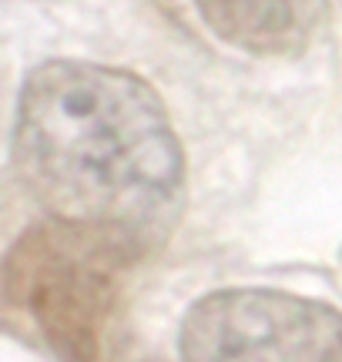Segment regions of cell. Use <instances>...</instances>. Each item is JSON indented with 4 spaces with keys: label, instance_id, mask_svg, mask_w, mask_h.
Listing matches in <instances>:
<instances>
[{
    "label": "cell",
    "instance_id": "3",
    "mask_svg": "<svg viewBox=\"0 0 342 362\" xmlns=\"http://www.w3.org/2000/svg\"><path fill=\"white\" fill-rule=\"evenodd\" d=\"M182 362H342V312L282 288H218L184 312Z\"/></svg>",
    "mask_w": 342,
    "mask_h": 362
},
{
    "label": "cell",
    "instance_id": "4",
    "mask_svg": "<svg viewBox=\"0 0 342 362\" xmlns=\"http://www.w3.org/2000/svg\"><path fill=\"white\" fill-rule=\"evenodd\" d=\"M228 47L255 57H292L326 21V0H191Z\"/></svg>",
    "mask_w": 342,
    "mask_h": 362
},
{
    "label": "cell",
    "instance_id": "2",
    "mask_svg": "<svg viewBox=\"0 0 342 362\" xmlns=\"http://www.w3.org/2000/svg\"><path fill=\"white\" fill-rule=\"evenodd\" d=\"M145 252L128 235L44 218L7 248V312L20 315L57 362H114Z\"/></svg>",
    "mask_w": 342,
    "mask_h": 362
},
{
    "label": "cell",
    "instance_id": "1",
    "mask_svg": "<svg viewBox=\"0 0 342 362\" xmlns=\"http://www.w3.org/2000/svg\"><path fill=\"white\" fill-rule=\"evenodd\" d=\"M11 161L47 218L161 245L184 208V151L141 74L44 61L20 84Z\"/></svg>",
    "mask_w": 342,
    "mask_h": 362
}]
</instances>
